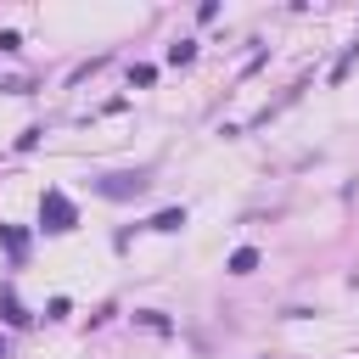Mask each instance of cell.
<instances>
[{
    "instance_id": "cell-2",
    "label": "cell",
    "mask_w": 359,
    "mask_h": 359,
    "mask_svg": "<svg viewBox=\"0 0 359 359\" xmlns=\"http://www.w3.org/2000/svg\"><path fill=\"white\" fill-rule=\"evenodd\" d=\"M252 264H258V252H236V258H230V269H236V275H247Z\"/></svg>"
},
{
    "instance_id": "cell-1",
    "label": "cell",
    "mask_w": 359,
    "mask_h": 359,
    "mask_svg": "<svg viewBox=\"0 0 359 359\" xmlns=\"http://www.w3.org/2000/svg\"><path fill=\"white\" fill-rule=\"evenodd\" d=\"M45 213H50V224H45V230H67V224H73V208H67V202H62L56 191L45 196V208H39V219H45Z\"/></svg>"
}]
</instances>
